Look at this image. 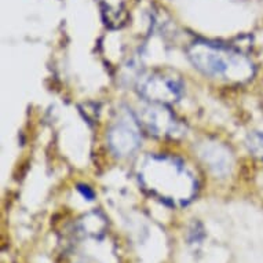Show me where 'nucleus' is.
Wrapping results in <instances>:
<instances>
[{"instance_id": "nucleus-7", "label": "nucleus", "mask_w": 263, "mask_h": 263, "mask_svg": "<svg viewBox=\"0 0 263 263\" xmlns=\"http://www.w3.org/2000/svg\"><path fill=\"white\" fill-rule=\"evenodd\" d=\"M101 13L106 25L112 28H119L124 24L127 13H125V0H98Z\"/></svg>"}, {"instance_id": "nucleus-6", "label": "nucleus", "mask_w": 263, "mask_h": 263, "mask_svg": "<svg viewBox=\"0 0 263 263\" xmlns=\"http://www.w3.org/2000/svg\"><path fill=\"white\" fill-rule=\"evenodd\" d=\"M200 157L211 168L215 175L224 177L232 173L233 168V155L228 147L218 142H204L199 149Z\"/></svg>"}, {"instance_id": "nucleus-10", "label": "nucleus", "mask_w": 263, "mask_h": 263, "mask_svg": "<svg viewBox=\"0 0 263 263\" xmlns=\"http://www.w3.org/2000/svg\"><path fill=\"white\" fill-rule=\"evenodd\" d=\"M79 192L83 194V197H86L87 200H94V192L88 187V186H79Z\"/></svg>"}, {"instance_id": "nucleus-1", "label": "nucleus", "mask_w": 263, "mask_h": 263, "mask_svg": "<svg viewBox=\"0 0 263 263\" xmlns=\"http://www.w3.org/2000/svg\"><path fill=\"white\" fill-rule=\"evenodd\" d=\"M143 190L170 207H185L197 193V181L181 160L151 155L138 170Z\"/></svg>"}, {"instance_id": "nucleus-4", "label": "nucleus", "mask_w": 263, "mask_h": 263, "mask_svg": "<svg viewBox=\"0 0 263 263\" xmlns=\"http://www.w3.org/2000/svg\"><path fill=\"white\" fill-rule=\"evenodd\" d=\"M135 115L128 110L121 112L113 121L108 131V143L110 151L119 157L133 155L141 145V129Z\"/></svg>"}, {"instance_id": "nucleus-5", "label": "nucleus", "mask_w": 263, "mask_h": 263, "mask_svg": "<svg viewBox=\"0 0 263 263\" xmlns=\"http://www.w3.org/2000/svg\"><path fill=\"white\" fill-rule=\"evenodd\" d=\"M135 117L139 125L155 137L174 138L182 134V124L179 120L163 104L149 102L147 105H143L139 108Z\"/></svg>"}, {"instance_id": "nucleus-3", "label": "nucleus", "mask_w": 263, "mask_h": 263, "mask_svg": "<svg viewBox=\"0 0 263 263\" xmlns=\"http://www.w3.org/2000/svg\"><path fill=\"white\" fill-rule=\"evenodd\" d=\"M185 86L179 78L163 72H155L139 80V95L153 104L168 105L182 98Z\"/></svg>"}, {"instance_id": "nucleus-9", "label": "nucleus", "mask_w": 263, "mask_h": 263, "mask_svg": "<svg viewBox=\"0 0 263 263\" xmlns=\"http://www.w3.org/2000/svg\"><path fill=\"white\" fill-rule=\"evenodd\" d=\"M246 143L251 155L263 161V131H254L248 134Z\"/></svg>"}, {"instance_id": "nucleus-8", "label": "nucleus", "mask_w": 263, "mask_h": 263, "mask_svg": "<svg viewBox=\"0 0 263 263\" xmlns=\"http://www.w3.org/2000/svg\"><path fill=\"white\" fill-rule=\"evenodd\" d=\"M79 229L86 237H101L106 230V219L100 212H91L80 220Z\"/></svg>"}, {"instance_id": "nucleus-2", "label": "nucleus", "mask_w": 263, "mask_h": 263, "mask_svg": "<svg viewBox=\"0 0 263 263\" xmlns=\"http://www.w3.org/2000/svg\"><path fill=\"white\" fill-rule=\"evenodd\" d=\"M186 54L194 68L210 78L244 84L251 82L256 74L254 61L230 46L196 40L187 47Z\"/></svg>"}]
</instances>
